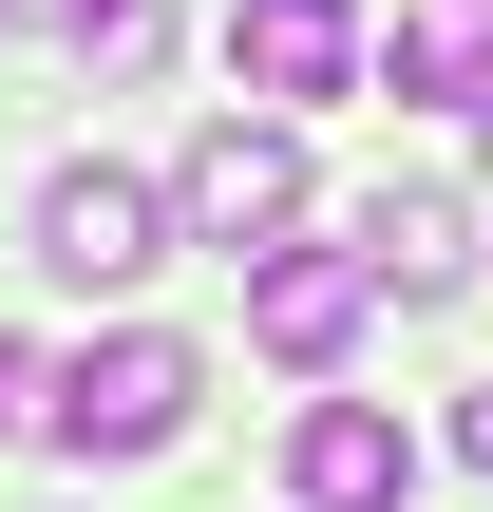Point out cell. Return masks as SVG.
<instances>
[{
	"label": "cell",
	"mask_w": 493,
	"mask_h": 512,
	"mask_svg": "<svg viewBox=\"0 0 493 512\" xmlns=\"http://www.w3.org/2000/svg\"><path fill=\"white\" fill-rule=\"evenodd\" d=\"M304 228V114H209L190 152H171V247H228V266H266Z\"/></svg>",
	"instance_id": "6da1fadb"
},
{
	"label": "cell",
	"mask_w": 493,
	"mask_h": 512,
	"mask_svg": "<svg viewBox=\"0 0 493 512\" xmlns=\"http://www.w3.org/2000/svg\"><path fill=\"white\" fill-rule=\"evenodd\" d=\"M190 399H209V361L152 342V323H114V342H76V361L38 380V437H57V456H171Z\"/></svg>",
	"instance_id": "7a4b0ae2"
},
{
	"label": "cell",
	"mask_w": 493,
	"mask_h": 512,
	"mask_svg": "<svg viewBox=\"0 0 493 512\" xmlns=\"http://www.w3.org/2000/svg\"><path fill=\"white\" fill-rule=\"evenodd\" d=\"M38 266H57V285H95V304H114V285H152V266H171V190L76 152V171L38 190Z\"/></svg>",
	"instance_id": "3957f363"
},
{
	"label": "cell",
	"mask_w": 493,
	"mask_h": 512,
	"mask_svg": "<svg viewBox=\"0 0 493 512\" xmlns=\"http://www.w3.org/2000/svg\"><path fill=\"white\" fill-rule=\"evenodd\" d=\"M361 0H228V76L266 95V114H323V95H361Z\"/></svg>",
	"instance_id": "277c9868"
},
{
	"label": "cell",
	"mask_w": 493,
	"mask_h": 512,
	"mask_svg": "<svg viewBox=\"0 0 493 512\" xmlns=\"http://www.w3.org/2000/svg\"><path fill=\"white\" fill-rule=\"evenodd\" d=\"M361 323H380V266H361V247H266V266H247V342H266V361L323 380Z\"/></svg>",
	"instance_id": "5b68a950"
},
{
	"label": "cell",
	"mask_w": 493,
	"mask_h": 512,
	"mask_svg": "<svg viewBox=\"0 0 493 512\" xmlns=\"http://www.w3.org/2000/svg\"><path fill=\"white\" fill-rule=\"evenodd\" d=\"M285 494H304V512H418V437H399L380 399H304Z\"/></svg>",
	"instance_id": "8992f818"
},
{
	"label": "cell",
	"mask_w": 493,
	"mask_h": 512,
	"mask_svg": "<svg viewBox=\"0 0 493 512\" xmlns=\"http://www.w3.org/2000/svg\"><path fill=\"white\" fill-rule=\"evenodd\" d=\"M456 247H475V228H456V190H437V171L361 190V266H380V304H437V285H456Z\"/></svg>",
	"instance_id": "52a82bcc"
},
{
	"label": "cell",
	"mask_w": 493,
	"mask_h": 512,
	"mask_svg": "<svg viewBox=\"0 0 493 512\" xmlns=\"http://www.w3.org/2000/svg\"><path fill=\"white\" fill-rule=\"evenodd\" d=\"M361 76H380V95H437V114H456V19H399V38H380Z\"/></svg>",
	"instance_id": "ba28073f"
},
{
	"label": "cell",
	"mask_w": 493,
	"mask_h": 512,
	"mask_svg": "<svg viewBox=\"0 0 493 512\" xmlns=\"http://www.w3.org/2000/svg\"><path fill=\"white\" fill-rule=\"evenodd\" d=\"M76 57H95V76H152V57H171V0H95Z\"/></svg>",
	"instance_id": "9c48e42d"
},
{
	"label": "cell",
	"mask_w": 493,
	"mask_h": 512,
	"mask_svg": "<svg viewBox=\"0 0 493 512\" xmlns=\"http://www.w3.org/2000/svg\"><path fill=\"white\" fill-rule=\"evenodd\" d=\"M456 114L493 133V19H456Z\"/></svg>",
	"instance_id": "30bf717a"
},
{
	"label": "cell",
	"mask_w": 493,
	"mask_h": 512,
	"mask_svg": "<svg viewBox=\"0 0 493 512\" xmlns=\"http://www.w3.org/2000/svg\"><path fill=\"white\" fill-rule=\"evenodd\" d=\"M0 19H19V38H76V19H95V0H0Z\"/></svg>",
	"instance_id": "8fae6325"
},
{
	"label": "cell",
	"mask_w": 493,
	"mask_h": 512,
	"mask_svg": "<svg viewBox=\"0 0 493 512\" xmlns=\"http://www.w3.org/2000/svg\"><path fill=\"white\" fill-rule=\"evenodd\" d=\"M456 456H475V475H493V380H475V399H456Z\"/></svg>",
	"instance_id": "7c38bea8"
},
{
	"label": "cell",
	"mask_w": 493,
	"mask_h": 512,
	"mask_svg": "<svg viewBox=\"0 0 493 512\" xmlns=\"http://www.w3.org/2000/svg\"><path fill=\"white\" fill-rule=\"evenodd\" d=\"M0 418H38V361H19V342H0Z\"/></svg>",
	"instance_id": "4fadbf2b"
}]
</instances>
